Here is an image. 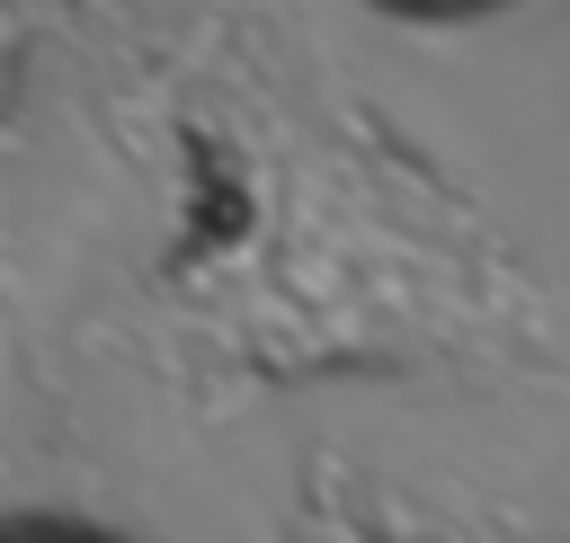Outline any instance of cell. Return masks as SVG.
I'll list each match as a JSON object with an SVG mask.
<instances>
[{"mask_svg": "<svg viewBox=\"0 0 570 543\" xmlns=\"http://www.w3.org/2000/svg\"><path fill=\"white\" fill-rule=\"evenodd\" d=\"M401 9H428L436 18V9H481V0H401Z\"/></svg>", "mask_w": 570, "mask_h": 543, "instance_id": "1", "label": "cell"}, {"mask_svg": "<svg viewBox=\"0 0 570 543\" xmlns=\"http://www.w3.org/2000/svg\"><path fill=\"white\" fill-rule=\"evenodd\" d=\"M18 543H62V534H18Z\"/></svg>", "mask_w": 570, "mask_h": 543, "instance_id": "2", "label": "cell"}]
</instances>
